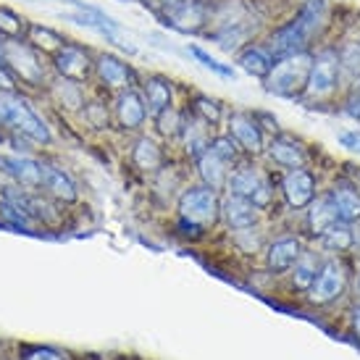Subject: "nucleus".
Masks as SVG:
<instances>
[{
	"label": "nucleus",
	"mask_w": 360,
	"mask_h": 360,
	"mask_svg": "<svg viewBox=\"0 0 360 360\" xmlns=\"http://www.w3.org/2000/svg\"><path fill=\"white\" fill-rule=\"evenodd\" d=\"M3 66L11 71L16 82L27 87H48L51 69L40 51H34L27 40H6L3 42Z\"/></svg>",
	"instance_id": "2"
},
{
	"label": "nucleus",
	"mask_w": 360,
	"mask_h": 360,
	"mask_svg": "<svg viewBox=\"0 0 360 360\" xmlns=\"http://www.w3.org/2000/svg\"><path fill=\"white\" fill-rule=\"evenodd\" d=\"M345 284H347L345 266H342L340 260H326V263L319 269L316 281L310 284V302H316V305L334 302L337 297H342Z\"/></svg>",
	"instance_id": "11"
},
{
	"label": "nucleus",
	"mask_w": 360,
	"mask_h": 360,
	"mask_svg": "<svg viewBox=\"0 0 360 360\" xmlns=\"http://www.w3.org/2000/svg\"><path fill=\"white\" fill-rule=\"evenodd\" d=\"M226 187L229 192L234 195H242V198H248L252 205H258V208H266L271 202V184L269 179L260 174L255 166L250 163H242L237 169L229 174V179H226Z\"/></svg>",
	"instance_id": "8"
},
{
	"label": "nucleus",
	"mask_w": 360,
	"mask_h": 360,
	"mask_svg": "<svg viewBox=\"0 0 360 360\" xmlns=\"http://www.w3.org/2000/svg\"><path fill=\"white\" fill-rule=\"evenodd\" d=\"M347 113H350L352 119L360 121V92H355L350 98V103H347Z\"/></svg>",
	"instance_id": "43"
},
{
	"label": "nucleus",
	"mask_w": 360,
	"mask_h": 360,
	"mask_svg": "<svg viewBox=\"0 0 360 360\" xmlns=\"http://www.w3.org/2000/svg\"><path fill=\"white\" fill-rule=\"evenodd\" d=\"M269 155L274 163H279L284 169H302L308 163V153L300 142H295L292 137H274L269 142Z\"/></svg>",
	"instance_id": "19"
},
{
	"label": "nucleus",
	"mask_w": 360,
	"mask_h": 360,
	"mask_svg": "<svg viewBox=\"0 0 360 360\" xmlns=\"http://www.w3.org/2000/svg\"><path fill=\"white\" fill-rule=\"evenodd\" d=\"M352 331H355V337L360 340V305L352 308Z\"/></svg>",
	"instance_id": "44"
},
{
	"label": "nucleus",
	"mask_w": 360,
	"mask_h": 360,
	"mask_svg": "<svg viewBox=\"0 0 360 360\" xmlns=\"http://www.w3.org/2000/svg\"><path fill=\"white\" fill-rule=\"evenodd\" d=\"M69 3L77 6V11H74V13H66L63 19H69V21H74V24H79V27H87V30L98 32V34H103L108 42L119 45L121 51L134 53V45L129 42V37H124L119 21L113 19V16H108V13L103 8H98V6L82 3V0H69Z\"/></svg>",
	"instance_id": "5"
},
{
	"label": "nucleus",
	"mask_w": 360,
	"mask_h": 360,
	"mask_svg": "<svg viewBox=\"0 0 360 360\" xmlns=\"http://www.w3.org/2000/svg\"><path fill=\"white\" fill-rule=\"evenodd\" d=\"M355 245H358V250H360V231L355 234Z\"/></svg>",
	"instance_id": "46"
},
{
	"label": "nucleus",
	"mask_w": 360,
	"mask_h": 360,
	"mask_svg": "<svg viewBox=\"0 0 360 360\" xmlns=\"http://www.w3.org/2000/svg\"><path fill=\"white\" fill-rule=\"evenodd\" d=\"M190 53H192V56H195L198 60H200V63L205 66V69H210L213 74H219L221 79H234V77H237V71L231 69V66H226V63H221V60H216L213 56H210V53H205L202 48H198V45H192Z\"/></svg>",
	"instance_id": "36"
},
{
	"label": "nucleus",
	"mask_w": 360,
	"mask_h": 360,
	"mask_svg": "<svg viewBox=\"0 0 360 360\" xmlns=\"http://www.w3.org/2000/svg\"><path fill=\"white\" fill-rule=\"evenodd\" d=\"M292 269H295V274H292L295 287H297V290H310V284H313L316 276H319L321 263L313 252H300V258L295 260V266H292Z\"/></svg>",
	"instance_id": "32"
},
{
	"label": "nucleus",
	"mask_w": 360,
	"mask_h": 360,
	"mask_svg": "<svg viewBox=\"0 0 360 360\" xmlns=\"http://www.w3.org/2000/svg\"><path fill=\"white\" fill-rule=\"evenodd\" d=\"M329 198L337 208V216L340 221H347V224H355L360 221V192L347 184V181H337L329 190Z\"/></svg>",
	"instance_id": "21"
},
{
	"label": "nucleus",
	"mask_w": 360,
	"mask_h": 360,
	"mask_svg": "<svg viewBox=\"0 0 360 360\" xmlns=\"http://www.w3.org/2000/svg\"><path fill=\"white\" fill-rule=\"evenodd\" d=\"M229 134L242 150L260 153L263 150V129H260L258 119L252 113H231L229 119Z\"/></svg>",
	"instance_id": "16"
},
{
	"label": "nucleus",
	"mask_w": 360,
	"mask_h": 360,
	"mask_svg": "<svg viewBox=\"0 0 360 360\" xmlns=\"http://www.w3.org/2000/svg\"><path fill=\"white\" fill-rule=\"evenodd\" d=\"M95 77L101 79L103 87L108 90H131L134 84V71H131L129 63H124L119 56L113 53H101L95 56Z\"/></svg>",
	"instance_id": "12"
},
{
	"label": "nucleus",
	"mask_w": 360,
	"mask_h": 360,
	"mask_svg": "<svg viewBox=\"0 0 360 360\" xmlns=\"http://www.w3.org/2000/svg\"><path fill=\"white\" fill-rule=\"evenodd\" d=\"M300 242L292 240V237H284V240H276L266 252V260H269V269L281 274V271H290L295 266V260L300 258Z\"/></svg>",
	"instance_id": "25"
},
{
	"label": "nucleus",
	"mask_w": 360,
	"mask_h": 360,
	"mask_svg": "<svg viewBox=\"0 0 360 360\" xmlns=\"http://www.w3.org/2000/svg\"><path fill=\"white\" fill-rule=\"evenodd\" d=\"M337 82H340V60L334 51H323L319 56H313V66H310L308 77V92L310 98H326L337 90Z\"/></svg>",
	"instance_id": "10"
},
{
	"label": "nucleus",
	"mask_w": 360,
	"mask_h": 360,
	"mask_svg": "<svg viewBox=\"0 0 360 360\" xmlns=\"http://www.w3.org/2000/svg\"><path fill=\"white\" fill-rule=\"evenodd\" d=\"M148 6H150L155 13H160V11H166L171 8V6H176V3H181V0H145Z\"/></svg>",
	"instance_id": "42"
},
{
	"label": "nucleus",
	"mask_w": 360,
	"mask_h": 360,
	"mask_svg": "<svg viewBox=\"0 0 360 360\" xmlns=\"http://www.w3.org/2000/svg\"><path fill=\"white\" fill-rule=\"evenodd\" d=\"M310 66H313V56L305 51L276 58L269 71V77L263 79L266 82V90L279 95V98H297L308 87Z\"/></svg>",
	"instance_id": "3"
},
{
	"label": "nucleus",
	"mask_w": 360,
	"mask_h": 360,
	"mask_svg": "<svg viewBox=\"0 0 360 360\" xmlns=\"http://www.w3.org/2000/svg\"><path fill=\"white\" fill-rule=\"evenodd\" d=\"M179 216L181 221L195 224L200 229L213 226L221 219V200L219 195H216V190H210L205 184L184 190L179 198Z\"/></svg>",
	"instance_id": "6"
},
{
	"label": "nucleus",
	"mask_w": 360,
	"mask_h": 360,
	"mask_svg": "<svg viewBox=\"0 0 360 360\" xmlns=\"http://www.w3.org/2000/svg\"><path fill=\"white\" fill-rule=\"evenodd\" d=\"M142 101L148 105V113L153 119L163 113L166 108L174 105V92H171V82L163 77H148L142 84Z\"/></svg>",
	"instance_id": "20"
},
{
	"label": "nucleus",
	"mask_w": 360,
	"mask_h": 360,
	"mask_svg": "<svg viewBox=\"0 0 360 360\" xmlns=\"http://www.w3.org/2000/svg\"><path fill=\"white\" fill-rule=\"evenodd\" d=\"M281 192L292 208H305L316 198V179L305 169H290L281 181Z\"/></svg>",
	"instance_id": "14"
},
{
	"label": "nucleus",
	"mask_w": 360,
	"mask_h": 360,
	"mask_svg": "<svg viewBox=\"0 0 360 360\" xmlns=\"http://www.w3.org/2000/svg\"><path fill=\"white\" fill-rule=\"evenodd\" d=\"M0 171L13 179L19 187L40 190L42 184V160H34L30 155H0Z\"/></svg>",
	"instance_id": "13"
},
{
	"label": "nucleus",
	"mask_w": 360,
	"mask_h": 360,
	"mask_svg": "<svg viewBox=\"0 0 360 360\" xmlns=\"http://www.w3.org/2000/svg\"><path fill=\"white\" fill-rule=\"evenodd\" d=\"M179 134L181 140H184V150L190 153L192 158H198L202 150H208V124L200 119V116H195L192 113L190 119H184L181 116V127H179Z\"/></svg>",
	"instance_id": "24"
},
{
	"label": "nucleus",
	"mask_w": 360,
	"mask_h": 360,
	"mask_svg": "<svg viewBox=\"0 0 360 360\" xmlns=\"http://www.w3.org/2000/svg\"><path fill=\"white\" fill-rule=\"evenodd\" d=\"M155 121H158V129L163 131V134H179L181 116L174 110V105H171V108H166L163 113H158V116H155Z\"/></svg>",
	"instance_id": "39"
},
{
	"label": "nucleus",
	"mask_w": 360,
	"mask_h": 360,
	"mask_svg": "<svg viewBox=\"0 0 360 360\" xmlns=\"http://www.w3.org/2000/svg\"><path fill=\"white\" fill-rule=\"evenodd\" d=\"M53 71L63 77V79H71V82H84L95 77V58H92V53L87 48H82V45H74V42H63L58 51L53 53Z\"/></svg>",
	"instance_id": "7"
},
{
	"label": "nucleus",
	"mask_w": 360,
	"mask_h": 360,
	"mask_svg": "<svg viewBox=\"0 0 360 360\" xmlns=\"http://www.w3.org/2000/svg\"><path fill=\"white\" fill-rule=\"evenodd\" d=\"M337 60H340V74L345 77V82L355 84V82L360 79V45L358 42H350V45L337 56Z\"/></svg>",
	"instance_id": "33"
},
{
	"label": "nucleus",
	"mask_w": 360,
	"mask_h": 360,
	"mask_svg": "<svg viewBox=\"0 0 360 360\" xmlns=\"http://www.w3.org/2000/svg\"><path fill=\"white\" fill-rule=\"evenodd\" d=\"M0 219L6 221L8 226L21 229V231H32L34 229V224H37L32 216H27L24 210H19L16 205H11V202H6V200H0Z\"/></svg>",
	"instance_id": "34"
},
{
	"label": "nucleus",
	"mask_w": 360,
	"mask_h": 360,
	"mask_svg": "<svg viewBox=\"0 0 360 360\" xmlns=\"http://www.w3.org/2000/svg\"><path fill=\"white\" fill-rule=\"evenodd\" d=\"M158 16L169 30L181 32V34H198L208 24V8L200 0H181L176 6L160 11Z\"/></svg>",
	"instance_id": "9"
},
{
	"label": "nucleus",
	"mask_w": 360,
	"mask_h": 360,
	"mask_svg": "<svg viewBox=\"0 0 360 360\" xmlns=\"http://www.w3.org/2000/svg\"><path fill=\"white\" fill-rule=\"evenodd\" d=\"M32 21L27 16L16 13L8 6H0V37L3 40H27Z\"/></svg>",
	"instance_id": "28"
},
{
	"label": "nucleus",
	"mask_w": 360,
	"mask_h": 360,
	"mask_svg": "<svg viewBox=\"0 0 360 360\" xmlns=\"http://www.w3.org/2000/svg\"><path fill=\"white\" fill-rule=\"evenodd\" d=\"M192 113L200 116L205 124H216V121L221 119V103L208 98V95H198V98L192 101Z\"/></svg>",
	"instance_id": "35"
},
{
	"label": "nucleus",
	"mask_w": 360,
	"mask_h": 360,
	"mask_svg": "<svg viewBox=\"0 0 360 360\" xmlns=\"http://www.w3.org/2000/svg\"><path fill=\"white\" fill-rule=\"evenodd\" d=\"M27 42H30L34 51H40L42 56H53L60 45L66 42V37L60 32L51 30V27H40V24H30V32H27Z\"/></svg>",
	"instance_id": "27"
},
{
	"label": "nucleus",
	"mask_w": 360,
	"mask_h": 360,
	"mask_svg": "<svg viewBox=\"0 0 360 360\" xmlns=\"http://www.w3.org/2000/svg\"><path fill=\"white\" fill-rule=\"evenodd\" d=\"M326 0H305V6L297 11V16L281 27L279 32L271 34L266 51L274 60L284 58V56H295V53H302L310 45V40L323 30L326 24Z\"/></svg>",
	"instance_id": "1"
},
{
	"label": "nucleus",
	"mask_w": 360,
	"mask_h": 360,
	"mask_svg": "<svg viewBox=\"0 0 360 360\" xmlns=\"http://www.w3.org/2000/svg\"><path fill=\"white\" fill-rule=\"evenodd\" d=\"M242 69L252 74V77H258V79H266L269 77L271 66H274V58L269 56L266 48H248V51L240 53V58H237Z\"/></svg>",
	"instance_id": "31"
},
{
	"label": "nucleus",
	"mask_w": 360,
	"mask_h": 360,
	"mask_svg": "<svg viewBox=\"0 0 360 360\" xmlns=\"http://www.w3.org/2000/svg\"><path fill=\"white\" fill-rule=\"evenodd\" d=\"M40 190H45L51 198H56V200H60V202H74V200H77V187H74V181H71L60 169L51 166V163H42Z\"/></svg>",
	"instance_id": "22"
},
{
	"label": "nucleus",
	"mask_w": 360,
	"mask_h": 360,
	"mask_svg": "<svg viewBox=\"0 0 360 360\" xmlns=\"http://www.w3.org/2000/svg\"><path fill=\"white\" fill-rule=\"evenodd\" d=\"M340 145L345 148V150L358 153V155H360V131H342Z\"/></svg>",
	"instance_id": "41"
},
{
	"label": "nucleus",
	"mask_w": 360,
	"mask_h": 360,
	"mask_svg": "<svg viewBox=\"0 0 360 360\" xmlns=\"http://www.w3.org/2000/svg\"><path fill=\"white\" fill-rule=\"evenodd\" d=\"M131 160L140 171H158L163 163V153L150 137H140L134 142V150H131Z\"/></svg>",
	"instance_id": "29"
},
{
	"label": "nucleus",
	"mask_w": 360,
	"mask_h": 360,
	"mask_svg": "<svg viewBox=\"0 0 360 360\" xmlns=\"http://www.w3.org/2000/svg\"><path fill=\"white\" fill-rule=\"evenodd\" d=\"M82 116H84V121H90V127H95V129L108 127V110H105L103 103H87L82 108Z\"/></svg>",
	"instance_id": "38"
},
{
	"label": "nucleus",
	"mask_w": 360,
	"mask_h": 360,
	"mask_svg": "<svg viewBox=\"0 0 360 360\" xmlns=\"http://www.w3.org/2000/svg\"><path fill=\"white\" fill-rule=\"evenodd\" d=\"M24 360H66L58 350H51V347H32V350L24 352Z\"/></svg>",
	"instance_id": "40"
},
{
	"label": "nucleus",
	"mask_w": 360,
	"mask_h": 360,
	"mask_svg": "<svg viewBox=\"0 0 360 360\" xmlns=\"http://www.w3.org/2000/svg\"><path fill=\"white\" fill-rule=\"evenodd\" d=\"M221 219L226 221L229 229H250L258 221V205H252L248 198L234 195L229 192L224 200H221Z\"/></svg>",
	"instance_id": "15"
},
{
	"label": "nucleus",
	"mask_w": 360,
	"mask_h": 360,
	"mask_svg": "<svg viewBox=\"0 0 360 360\" xmlns=\"http://www.w3.org/2000/svg\"><path fill=\"white\" fill-rule=\"evenodd\" d=\"M195 160H198V171H200V179L205 181V187H210V190L226 187V179H229V163H224L216 153L210 150V145H208V150H202Z\"/></svg>",
	"instance_id": "23"
},
{
	"label": "nucleus",
	"mask_w": 360,
	"mask_h": 360,
	"mask_svg": "<svg viewBox=\"0 0 360 360\" xmlns=\"http://www.w3.org/2000/svg\"><path fill=\"white\" fill-rule=\"evenodd\" d=\"M0 124H6V127L16 129L19 134H24V137H30L34 142H42V145L53 142L48 124L34 113V108L21 98L19 92L0 90Z\"/></svg>",
	"instance_id": "4"
},
{
	"label": "nucleus",
	"mask_w": 360,
	"mask_h": 360,
	"mask_svg": "<svg viewBox=\"0 0 360 360\" xmlns=\"http://www.w3.org/2000/svg\"><path fill=\"white\" fill-rule=\"evenodd\" d=\"M3 42H6V40L0 37V63H3Z\"/></svg>",
	"instance_id": "45"
},
{
	"label": "nucleus",
	"mask_w": 360,
	"mask_h": 360,
	"mask_svg": "<svg viewBox=\"0 0 360 360\" xmlns=\"http://www.w3.org/2000/svg\"><path fill=\"white\" fill-rule=\"evenodd\" d=\"M321 242H323V248H326V250L345 252L355 245V231L350 229V224H347V221H334L329 229L321 234Z\"/></svg>",
	"instance_id": "30"
},
{
	"label": "nucleus",
	"mask_w": 360,
	"mask_h": 360,
	"mask_svg": "<svg viewBox=\"0 0 360 360\" xmlns=\"http://www.w3.org/2000/svg\"><path fill=\"white\" fill-rule=\"evenodd\" d=\"M116 119L121 129H140L148 119V105L137 90H121L116 95Z\"/></svg>",
	"instance_id": "17"
},
{
	"label": "nucleus",
	"mask_w": 360,
	"mask_h": 360,
	"mask_svg": "<svg viewBox=\"0 0 360 360\" xmlns=\"http://www.w3.org/2000/svg\"><path fill=\"white\" fill-rule=\"evenodd\" d=\"M210 150L216 153L224 163H229V166H234L237 158H240V148H237V142H234L231 134H221V137H216V140L210 142Z\"/></svg>",
	"instance_id": "37"
},
{
	"label": "nucleus",
	"mask_w": 360,
	"mask_h": 360,
	"mask_svg": "<svg viewBox=\"0 0 360 360\" xmlns=\"http://www.w3.org/2000/svg\"><path fill=\"white\" fill-rule=\"evenodd\" d=\"M48 90H51L53 101L58 103L60 108L66 110H82L84 105H87V98H84V84H79V82H71V79H63V77H53L51 82H48Z\"/></svg>",
	"instance_id": "18"
},
{
	"label": "nucleus",
	"mask_w": 360,
	"mask_h": 360,
	"mask_svg": "<svg viewBox=\"0 0 360 360\" xmlns=\"http://www.w3.org/2000/svg\"><path fill=\"white\" fill-rule=\"evenodd\" d=\"M334 221H340V216H337V208H334V202H331L329 195H323V198H319V200L310 205L308 224H310V231H313L316 237H321Z\"/></svg>",
	"instance_id": "26"
}]
</instances>
